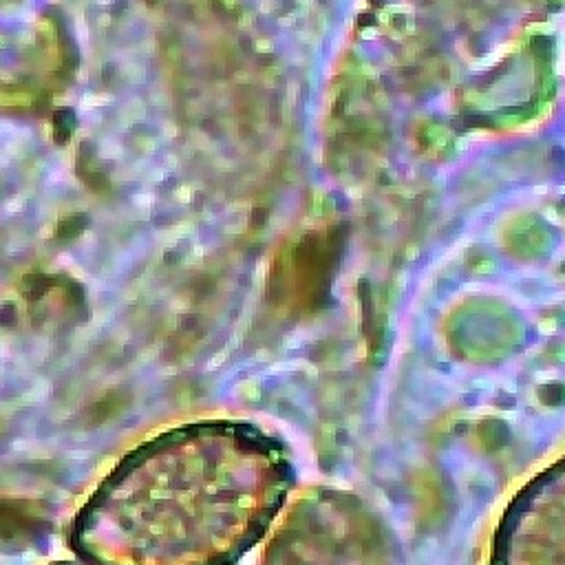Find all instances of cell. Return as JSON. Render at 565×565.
<instances>
[{"mask_svg": "<svg viewBox=\"0 0 565 565\" xmlns=\"http://www.w3.org/2000/svg\"><path fill=\"white\" fill-rule=\"evenodd\" d=\"M490 565H565V455L514 495L497 525Z\"/></svg>", "mask_w": 565, "mask_h": 565, "instance_id": "cell-1", "label": "cell"}, {"mask_svg": "<svg viewBox=\"0 0 565 565\" xmlns=\"http://www.w3.org/2000/svg\"><path fill=\"white\" fill-rule=\"evenodd\" d=\"M144 117V104L142 99H130L124 108L119 110V119L124 121V126H132L137 119Z\"/></svg>", "mask_w": 565, "mask_h": 565, "instance_id": "cell-2", "label": "cell"}, {"mask_svg": "<svg viewBox=\"0 0 565 565\" xmlns=\"http://www.w3.org/2000/svg\"><path fill=\"white\" fill-rule=\"evenodd\" d=\"M124 155V148L119 146L115 139H104L99 144V157H106V159H119Z\"/></svg>", "mask_w": 565, "mask_h": 565, "instance_id": "cell-3", "label": "cell"}, {"mask_svg": "<svg viewBox=\"0 0 565 565\" xmlns=\"http://www.w3.org/2000/svg\"><path fill=\"white\" fill-rule=\"evenodd\" d=\"M108 99H110L108 95H84V97H82V102H80V104H82V108H84V110H86V108H88V110H93V108H97L99 104L108 102Z\"/></svg>", "mask_w": 565, "mask_h": 565, "instance_id": "cell-4", "label": "cell"}, {"mask_svg": "<svg viewBox=\"0 0 565 565\" xmlns=\"http://www.w3.org/2000/svg\"><path fill=\"white\" fill-rule=\"evenodd\" d=\"M135 203L137 206H144V208H148L153 203V195L151 192H137V197H135Z\"/></svg>", "mask_w": 565, "mask_h": 565, "instance_id": "cell-5", "label": "cell"}, {"mask_svg": "<svg viewBox=\"0 0 565 565\" xmlns=\"http://www.w3.org/2000/svg\"><path fill=\"white\" fill-rule=\"evenodd\" d=\"M20 208H22V201H20V199H11V201L7 203V212H9V214H14L16 210H20Z\"/></svg>", "mask_w": 565, "mask_h": 565, "instance_id": "cell-6", "label": "cell"}, {"mask_svg": "<svg viewBox=\"0 0 565 565\" xmlns=\"http://www.w3.org/2000/svg\"><path fill=\"white\" fill-rule=\"evenodd\" d=\"M97 3H102V5H104V3H110V0H97Z\"/></svg>", "mask_w": 565, "mask_h": 565, "instance_id": "cell-7", "label": "cell"}, {"mask_svg": "<svg viewBox=\"0 0 565 565\" xmlns=\"http://www.w3.org/2000/svg\"><path fill=\"white\" fill-rule=\"evenodd\" d=\"M0 44H5V38H0Z\"/></svg>", "mask_w": 565, "mask_h": 565, "instance_id": "cell-8", "label": "cell"}]
</instances>
